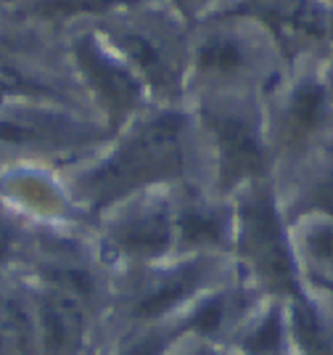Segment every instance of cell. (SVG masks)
Masks as SVG:
<instances>
[{"label": "cell", "instance_id": "1", "mask_svg": "<svg viewBox=\"0 0 333 355\" xmlns=\"http://www.w3.org/2000/svg\"><path fill=\"white\" fill-rule=\"evenodd\" d=\"M77 209L90 225L143 191L204 183V154L188 104L151 106L98 151L61 170Z\"/></svg>", "mask_w": 333, "mask_h": 355}, {"label": "cell", "instance_id": "2", "mask_svg": "<svg viewBox=\"0 0 333 355\" xmlns=\"http://www.w3.org/2000/svg\"><path fill=\"white\" fill-rule=\"evenodd\" d=\"M201 141L206 186L233 199L244 189L276 180V162L267 135L264 96L206 93L188 98Z\"/></svg>", "mask_w": 333, "mask_h": 355}, {"label": "cell", "instance_id": "3", "mask_svg": "<svg viewBox=\"0 0 333 355\" xmlns=\"http://www.w3.org/2000/svg\"><path fill=\"white\" fill-rule=\"evenodd\" d=\"M286 69L270 35L246 16L217 11L190 27L188 98L206 93L267 96Z\"/></svg>", "mask_w": 333, "mask_h": 355}, {"label": "cell", "instance_id": "4", "mask_svg": "<svg viewBox=\"0 0 333 355\" xmlns=\"http://www.w3.org/2000/svg\"><path fill=\"white\" fill-rule=\"evenodd\" d=\"M231 279L235 268L222 254H172L154 266L111 273L109 334L183 318Z\"/></svg>", "mask_w": 333, "mask_h": 355}, {"label": "cell", "instance_id": "5", "mask_svg": "<svg viewBox=\"0 0 333 355\" xmlns=\"http://www.w3.org/2000/svg\"><path fill=\"white\" fill-rule=\"evenodd\" d=\"M233 207L231 260L235 279L264 302H289L305 295L309 286L294 252L276 180H262L235 193Z\"/></svg>", "mask_w": 333, "mask_h": 355}, {"label": "cell", "instance_id": "6", "mask_svg": "<svg viewBox=\"0 0 333 355\" xmlns=\"http://www.w3.org/2000/svg\"><path fill=\"white\" fill-rule=\"evenodd\" d=\"M90 27L130 67L151 104H188L190 24L167 3L151 0Z\"/></svg>", "mask_w": 333, "mask_h": 355}, {"label": "cell", "instance_id": "7", "mask_svg": "<svg viewBox=\"0 0 333 355\" xmlns=\"http://www.w3.org/2000/svg\"><path fill=\"white\" fill-rule=\"evenodd\" d=\"M111 135L90 112L45 101L0 104L3 162H40L69 167L90 157Z\"/></svg>", "mask_w": 333, "mask_h": 355}, {"label": "cell", "instance_id": "8", "mask_svg": "<svg viewBox=\"0 0 333 355\" xmlns=\"http://www.w3.org/2000/svg\"><path fill=\"white\" fill-rule=\"evenodd\" d=\"M318 61L289 67L264 96L276 178L294 173L323 148L333 146V104L320 83Z\"/></svg>", "mask_w": 333, "mask_h": 355}, {"label": "cell", "instance_id": "9", "mask_svg": "<svg viewBox=\"0 0 333 355\" xmlns=\"http://www.w3.org/2000/svg\"><path fill=\"white\" fill-rule=\"evenodd\" d=\"M93 241L111 273L154 266L174 254V189L143 191L103 212Z\"/></svg>", "mask_w": 333, "mask_h": 355}, {"label": "cell", "instance_id": "10", "mask_svg": "<svg viewBox=\"0 0 333 355\" xmlns=\"http://www.w3.org/2000/svg\"><path fill=\"white\" fill-rule=\"evenodd\" d=\"M64 51L93 117L109 130V135L119 133L127 122L154 106L141 80L96 27L85 24L66 32Z\"/></svg>", "mask_w": 333, "mask_h": 355}, {"label": "cell", "instance_id": "11", "mask_svg": "<svg viewBox=\"0 0 333 355\" xmlns=\"http://www.w3.org/2000/svg\"><path fill=\"white\" fill-rule=\"evenodd\" d=\"M219 11H233L251 19L270 35L289 67L318 61L331 51L328 0H228Z\"/></svg>", "mask_w": 333, "mask_h": 355}, {"label": "cell", "instance_id": "12", "mask_svg": "<svg viewBox=\"0 0 333 355\" xmlns=\"http://www.w3.org/2000/svg\"><path fill=\"white\" fill-rule=\"evenodd\" d=\"M0 202L37 231H93L51 164L0 162Z\"/></svg>", "mask_w": 333, "mask_h": 355}, {"label": "cell", "instance_id": "13", "mask_svg": "<svg viewBox=\"0 0 333 355\" xmlns=\"http://www.w3.org/2000/svg\"><path fill=\"white\" fill-rule=\"evenodd\" d=\"M235 207L204 183L174 189V254L231 257Z\"/></svg>", "mask_w": 333, "mask_h": 355}, {"label": "cell", "instance_id": "14", "mask_svg": "<svg viewBox=\"0 0 333 355\" xmlns=\"http://www.w3.org/2000/svg\"><path fill=\"white\" fill-rule=\"evenodd\" d=\"M143 3L151 0H8L6 8L19 21L64 37L77 27L98 24Z\"/></svg>", "mask_w": 333, "mask_h": 355}, {"label": "cell", "instance_id": "15", "mask_svg": "<svg viewBox=\"0 0 333 355\" xmlns=\"http://www.w3.org/2000/svg\"><path fill=\"white\" fill-rule=\"evenodd\" d=\"M276 186L289 223L312 212L333 218V146L323 148L294 173L276 178Z\"/></svg>", "mask_w": 333, "mask_h": 355}, {"label": "cell", "instance_id": "16", "mask_svg": "<svg viewBox=\"0 0 333 355\" xmlns=\"http://www.w3.org/2000/svg\"><path fill=\"white\" fill-rule=\"evenodd\" d=\"M286 305L291 355H333V300L307 289Z\"/></svg>", "mask_w": 333, "mask_h": 355}, {"label": "cell", "instance_id": "17", "mask_svg": "<svg viewBox=\"0 0 333 355\" xmlns=\"http://www.w3.org/2000/svg\"><path fill=\"white\" fill-rule=\"evenodd\" d=\"M289 225L307 286L333 284V218L312 212L291 220Z\"/></svg>", "mask_w": 333, "mask_h": 355}, {"label": "cell", "instance_id": "18", "mask_svg": "<svg viewBox=\"0 0 333 355\" xmlns=\"http://www.w3.org/2000/svg\"><path fill=\"white\" fill-rule=\"evenodd\" d=\"M0 355H40L27 286L0 289Z\"/></svg>", "mask_w": 333, "mask_h": 355}, {"label": "cell", "instance_id": "19", "mask_svg": "<svg viewBox=\"0 0 333 355\" xmlns=\"http://www.w3.org/2000/svg\"><path fill=\"white\" fill-rule=\"evenodd\" d=\"M37 228H32L24 218H19L8 205L0 202V270L27 268L35 250Z\"/></svg>", "mask_w": 333, "mask_h": 355}, {"label": "cell", "instance_id": "20", "mask_svg": "<svg viewBox=\"0 0 333 355\" xmlns=\"http://www.w3.org/2000/svg\"><path fill=\"white\" fill-rule=\"evenodd\" d=\"M161 3H167L174 14L180 16V19H186L190 27H193L196 21H201L204 16L219 11L228 0H161Z\"/></svg>", "mask_w": 333, "mask_h": 355}, {"label": "cell", "instance_id": "21", "mask_svg": "<svg viewBox=\"0 0 333 355\" xmlns=\"http://www.w3.org/2000/svg\"><path fill=\"white\" fill-rule=\"evenodd\" d=\"M172 355H235V353H233V347L228 342L190 334L188 340H183L177 345V350Z\"/></svg>", "mask_w": 333, "mask_h": 355}, {"label": "cell", "instance_id": "22", "mask_svg": "<svg viewBox=\"0 0 333 355\" xmlns=\"http://www.w3.org/2000/svg\"><path fill=\"white\" fill-rule=\"evenodd\" d=\"M318 72H320V83L328 93V101L333 104V48L318 61Z\"/></svg>", "mask_w": 333, "mask_h": 355}, {"label": "cell", "instance_id": "23", "mask_svg": "<svg viewBox=\"0 0 333 355\" xmlns=\"http://www.w3.org/2000/svg\"><path fill=\"white\" fill-rule=\"evenodd\" d=\"M309 289H315V292H320V295L331 297L333 300V284H323V286H309Z\"/></svg>", "mask_w": 333, "mask_h": 355}, {"label": "cell", "instance_id": "24", "mask_svg": "<svg viewBox=\"0 0 333 355\" xmlns=\"http://www.w3.org/2000/svg\"><path fill=\"white\" fill-rule=\"evenodd\" d=\"M328 37H331V48H333V6H331V21H328Z\"/></svg>", "mask_w": 333, "mask_h": 355}, {"label": "cell", "instance_id": "25", "mask_svg": "<svg viewBox=\"0 0 333 355\" xmlns=\"http://www.w3.org/2000/svg\"><path fill=\"white\" fill-rule=\"evenodd\" d=\"M328 3H331V6H333V0H328Z\"/></svg>", "mask_w": 333, "mask_h": 355}, {"label": "cell", "instance_id": "26", "mask_svg": "<svg viewBox=\"0 0 333 355\" xmlns=\"http://www.w3.org/2000/svg\"><path fill=\"white\" fill-rule=\"evenodd\" d=\"M6 3H8V0H6Z\"/></svg>", "mask_w": 333, "mask_h": 355}]
</instances>
